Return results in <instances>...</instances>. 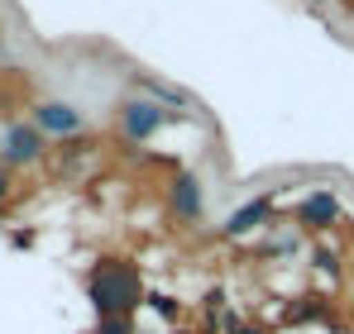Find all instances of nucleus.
<instances>
[{
	"mask_svg": "<svg viewBox=\"0 0 354 334\" xmlns=\"http://www.w3.org/2000/svg\"><path fill=\"white\" fill-rule=\"evenodd\" d=\"M86 291H91L101 320H129V311L144 296V282H139V268L129 258H101L86 277Z\"/></svg>",
	"mask_w": 354,
	"mask_h": 334,
	"instance_id": "obj_1",
	"label": "nucleus"
},
{
	"mask_svg": "<svg viewBox=\"0 0 354 334\" xmlns=\"http://www.w3.org/2000/svg\"><path fill=\"white\" fill-rule=\"evenodd\" d=\"M168 115L158 101H149V96H139V101H124L120 106V134L129 139V144H144V139H153L163 124H168Z\"/></svg>",
	"mask_w": 354,
	"mask_h": 334,
	"instance_id": "obj_2",
	"label": "nucleus"
},
{
	"mask_svg": "<svg viewBox=\"0 0 354 334\" xmlns=\"http://www.w3.org/2000/svg\"><path fill=\"white\" fill-rule=\"evenodd\" d=\"M34 129H39V134L72 139V134L86 129V115L77 110V106H67V101H44V106H34Z\"/></svg>",
	"mask_w": 354,
	"mask_h": 334,
	"instance_id": "obj_3",
	"label": "nucleus"
},
{
	"mask_svg": "<svg viewBox=\"0 0 354 334\" xmlns=\"http://www.w3.org/2000/svg\"><path fill=\"white\" fill-rule=\"evenodd\" d=\"M0 158L10 167H24V163H39L44 158V134L34 124H10L5 139H0Z\"/></svg>",
	"mask_w": 354,
	"mask_h": 334,
	"instance_id": "obj_4",
	"label": "nucleus"
},
{
	"mask_svg": "<svg viewBox=\"0 0 354 334\" xmlns=\"http://www.w3.org/2000/svg\"><path fill=\"white\" fill-rule=\"evenodd\" d=\"M168 206H173V215H177L182 224H196V220H201L206 196H201V181H196L192 172L173 177V186H168Z\"/></svg>",
	"mask_w": 354,
	"mask_h": 334,
	"instance_id": "obj_5",
	"label": "nucleus"
},
{
	"mask_svg": "<svg viewBox=\"0 0 354 334\" xmlns=\"http://www.w3.org/2000/svg\"><path fill=\"white\" fill-rule=\"evenodd\" d=\"M340 220V201L330 196V191H311L301 206H297V224L301 229H326V224Z\"/></svg>",
	"mask_w": 354,
	"mask_h": 334,
	"instance_id": "obj_6",
	"label": "nucleus"
},
{
	"mask_svg": "<svg viewBox=\"0 0 354 334\" xmlns=\"http://www.w3.org/2000/svg\"><path fill=\"white\" fill-rule=\"evenodd\" d=\"M268 220H273V201H268V196H254L249 206H239L235 215L225 220V234H230V239H244V234H254L259 224H268Z\"/></svg>",
	"mask_w": 354,
	"mask_h": 334,
	"instance_id": "obj_7",
	"label": "nucleus"
},
{
	"mask_svg": "<svg viewBox=\"0 0 354 334\" xmlns=\"http://www.w3.org/2000/svg\"><path fill=\"white\" fill-rule=\"evenodd\" d=\"M139 91L149 96V101H158L163 110L182 115L187 106H192V96L182 91V86H173V81H163V77H149V72H139Z\"/></svg>",
	"mask_w": 354,
	"mask_h": 334,
	"instance_id": "obj_8",
	"label": "nucleus"
},
{
	"mask_svg": "<svg viewBox=\"0 0 354 334\" xmlns=\"http://www.w3.org/2000/svg\"><path fill=\"white\" fill-rule=\"evenodd\" d=\"M149 306H153L158 315H168V320L177 315V301H173V296H149Z\"/></svg>",
	"mask_w": 354,
	"mask_h": 334,
	"instance_id": "obj_9",
	"label": "nucleus"
},
{
	"mask_svg": "<svg viewBox=\"0 0 354 334\" xmlns=\"http://www.w3.org/2000/svg\"><path fill=\"white\" fill-rule=\"evenodd\" d=\"M96 334H129V320H101Z\"/></svg>",
	"mask_w": 354,
	"mask_h": 334,
	"instance_id": "obj_10",
	"label": "nucleus"
},
{
	"mask_svg": "<svg viewBox=\"0 0 354 334\" xmlns=\"http://www.w3.org/2000/svg\"><path fill=\"white\" fill-rule=\"evenodd\" d=\"M225 334H259V330H249V325H239L235 315H230V320H225Z\"/></svg>",
	"mask_w": 354,
	"mask_h": 334,
	"instance_id": "obj_11",
	"label": "nucleus"
},
{
	"mask_svg": "<svg viewBox=\"0 0 354 334\" xmlns=\"http://www.w3.org/2000/svg\"><path fill=\"white\" fill-rule=\"evenodd\" d=\"M0 201H5V177H0Z\"/></svg>",
	"mask_w": 354,
	"mask_h": 334,
	"instance_id": "obj_12",
	"label": "nucleus"
},
{
	"mask_svg": "<svg viewBox=\"0 0 354 334\" xmlns=\"http://www.w3.org/2000/svg\"><path fill=\"white\" fill-rule=\"evenodd\" d=\"M173 334H187V330H173Z\"/></svg>",
	"mask_w": 354,
	"mask_h": 334,
	"instance_id": "obj_13",
	"label": "nucleus"
}]
</instances>
